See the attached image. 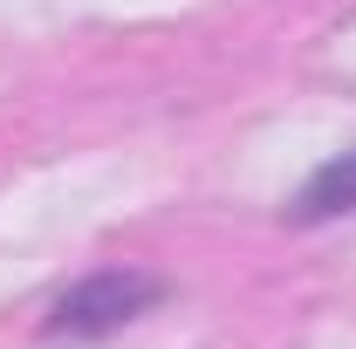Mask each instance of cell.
Returning <instances> with one entry per match:
<instances>
[{
	"mask_svg": "<svg viewBox=\"0 0 356 349\" xmlns=\"http://www.w3.org/2000/svg\"><path fill=\"white\" fill-rule=\"evenodd\" d=\"M165 302V274H151V267H89L83 281H69L55 308H48L42 336L48 343H103V336H117V329H131L137 315H151V308Z\"/></svg>",
	"mask_w": 356,
	"mask_h": 349,
	"instance_id": "6da1fadb",
	"label": "cell"
},
{
	"mask_svg": "<svg viewBox=\"0 0 356 349\" xmlns=\"http://www.w3.org/2000/svg\"><path fill=\"white\" fill-rule=\"evenodd\" d=\"M356 213V151H336V158H322L309 178H302V192L288 199V219L295 226H329V219Z\"/></svg>",
	"mask_w": 356,
	"mask_h": 349,
	"instance_id": "7a4b0ae2",
	"label": "cell"
}]
</instances>
